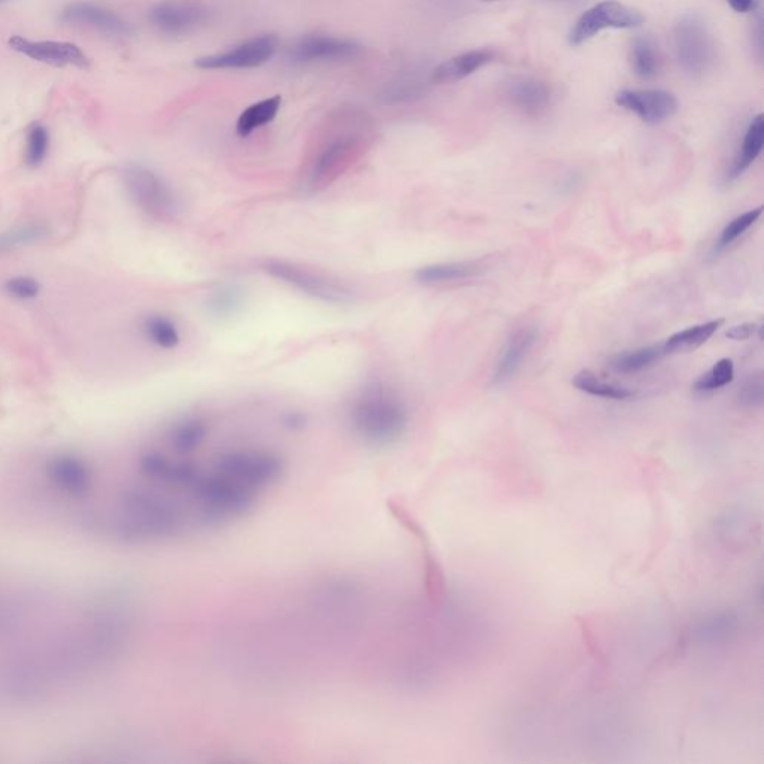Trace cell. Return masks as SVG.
Segmentation results:
<instances>
[{
	"instance_id": "e0dca14e",
	"label": "cell",
	"mask_w": 764,
	"mask_h": 764,
	"mask_svg": "<svg viewBox=\"0 0 764 764\" xmlns=\"http://www.w3.org/2000/svg\"><path fill=\"white\" fill-rule=\"evenodd\" d=\"M493 53L490 50H472L468 53L459 54L447 62L441 63L432 72V83L453 84L465 80L469 75L475 74L479 69L491 63Z\"/></svg>"
},
{
	"instance_id": "4fadbf2b",
	"label": "cell",
	"mask_w": 764,
	"mask_h": 764,
	"mask_svg": "<svg viewBox=\"0 0 764 764\" xmlns=\"http://www.w3.org/2000/svg\"><path fill=\"white\" fill-rule=\"evenodd\" d=\"M60 18L63 23L87 27L102 35L115 36V38L127 36L130 33V26L126 20L115 14L112 9L93 2L69 3L63 9Z\"/></svg>"
},
{
	"instance_id": "7402d4cb",
	"label": "cell",
	"mask_w": 764,
	"mask_h": 764,
	"mask_svg": "<svg viewBox=\"0 0 764 764\" xmlns=\"http://www.w3.org/2000/svg\"><path fill=\"white\" fill-rule=\"evenodd\" d=\"M723 323L724 320L720 318V320L706 321V323L696 324V326L687 327L681 332L673 333L668 341L663 342L666 354L696 350L700 345L706 344L723 326Z\"/></svg>"
},
{
	"instance_id": "83f0119b",
	"label": "cell",
	"mask_w": 764,
	"mask_h": 764,
	"mask_svg": "<svg viewBox=\"0 0 764 764\" xmlns=\"http://www.w3.org/2000/svg\"><path fill=\"white\" fill-rule=\"evenodd\" d=\"M47 235V227L36 223H27L6 230V232L0 233V254L18 250V248L27 247L30 244H38V242L44 241Z\"/></svg>"
},
{
	"instance_id": "e575fe53",
	"label": "cell",
	"mask_w": 764,
	"mask_h": 764,
	"mask_svg": "<svg viewBox=\"0 0 764 764\" xmlns=\"http://www.w3.org/2000/svg\"><path fill=\"white\" fill-rule=\"evenodd\" d=\"M727 3L733 11L747 14V12H753L759 8L760 0H727Z\"/></svg>"
},
{
	"instance_id": "44dd1931",
	"label": "cell",
	"mask_w": 764,
	"mask_h": 764,
	"mask_svg": "<svg viewBox=\"0 0 764 764\" xmlns=\"http://www.w3.org/2000/svg\"><path fill=\"white\" fill-rule=\"evenodd\" d=\"M281 103V96H274L248 106L236 121V133L241 138H247L260 127L268 126L280 112Z\"/></svg>"
},
{
	"instance_id": "277c9868",
	"label": "cell",
	"mask_w": 764,
	"mask_h": 764,
	"mask_svg": "<svg viewBox=\"0 0 764 764\" xmlns=\"http://www.w3.org/2000/svg\"><path fill=\"white\" fill-rule=\"evenodd\" d=\"M124 189L136 208L157 221L174 220L180 211V199L159 174L147 166L127 165L123 169Z\"/></svg>"
},
{
	"instance_id": "cb8c5ba5",
	"label": "cell",
	"mask_w": 764,
	"mask_h": 764,
	"mask_svg": "<svg viewBox=\"0 0 764 764\" xmlns=\"http://www.w3.org/2000/svg\"><path fill=\"white\" fill-rule=\"evenodd\" d=\"M573 387L590 396L602 397V399L627 400L635 396L636 391L623 385L614 384L602 380L599 375L591 371H581L573 377Z\"/></svg>"
},
{
	"instance_id": "5bb4252c",
	"label": "cell",
	"mask_w": 764,
	"mask_h": 764,
	"mask_svg": "<svg viewBox=\"0 0 764 764\" xmlns=\"http://www.w3.org/2000/svg\"><path fill=\"white\" fill-rule=\"evenodd\" d=\"M536 338H538V333L532 327H523V329L512 333L511 338L506 341L499 359H497L496 366H494L491 384H506L517 375L524 360L535 347Z\"/></svg>"
},
{
	"instance_id": "3957f363",
	"label": "cell",
	"mask_w": 764,
	"mask_h": 764,
	"mask_svg": "<svg viewBox=\"0 0 764 764\" xmlns=\"http://www.w3.org/2000/svg\"><path fill=\"white\" fill-rule=\"evenodd\" d=\"M260 269L268 277L286 286L326 303H348L354 299V291L344 281L308 268L302 263L283 259H266Z\"/></svg>"
},
{
	"instance_id": "4316f807",
	"label": "cell",
	"mask_w": 764,
	"mask_h": 764,
	"mask_svg": "<svg viewBox=\"0 0 764 764\" xmlns=\"http://www.w3.org/2000/svg\"><path fill=\"white\" fill-rule=\"evenodd\" d=\"M244 305V291L238 286H223L209 294L206 311L215 318H230Z\"/></svg>"
},
{
	"instance_id": "8d00e7d4",
	"label": "cell",
	"mask_w": 764,
	"mask_h": 764,
	"mask_svg": "<svg viewBox=\"0 0 764 764\" xmlns=\"http://www.w3.org/2000/svg\"><path fill=\"white\" fill-rule=\"evenodd\" d=\"M8 2V0H0V3Z\"/></svg>"
},
{
	"instance_id": "d590c367",
	"label": "cell",
	"mask_w": 764,
	"mask_h": 764,
	"mask_svg": "<svg viewBox=\"0 0 764 764\" xmlns=\"http://www.w3.org/2000/svg\"><path fill=\"white\" fill-rule=\"evenodd\" d=\"M484 2H496V0H484Z\"/></svg>"
},
{
	"instance_id": "f546056e",
	"label": "cell",
	"mask_w": 764,
	"mask_h": 764,
	"mask_svg": "<svg viewBox=\"0 0 764 764\" xmlns=\"http://www.w3.org/2000/svg\"><path fill=\"white\" fill-rule=\"evenodd\" d=\"M735 378V365L732 359H721L693 384L696 393H711L726 387Z\"/></svg>"
},
{
	"instance_id": "d4e9b609",
	"label": "cell",
	"mask_w": 764,
	"mask_h": 764,
	"mask_svg": "<svg viewBox=\"0 0 764 764\" xmlns=\"http://www.w3.org/2000/svg\"><path fill=\"white\" fill-rule=\"evenodd\" d=\"M632 66L633 72L641 80L651 81L657 78L662 69V60L653 39L648 36H639L633 41Z\"/></svg>"
},
{
	"instance_id": "6da1fadb",
	"label": "cell",
	"mask_w": 764,
	"mask_h": 764,
	"mask_svg": "<svg viewBox=\"0 0 764 764\" xmlns=\"http://www.w3.org/2000/svg\"><path fill=\"white\" fill-rule=\"evenodd\" d=\"M348 423L363 444L374 448L391 447L408 432V406L393 388L372 382L351 400Z\"/></svg>"
},
{
	"instance_id": "9a60e30c",
	"label": "cell",
	"mask_w": 764,
	"mask_h": 764,
	"mask_svg": "<svg viewBox=\"0 0 764 764\" xmlns=\"http://www.w3.org/2000/svg\"><path fill=\"white\" fill-rule=\"evenodd\" d=\"M48 477L63 493L81 496L92 487L93 474L84 460L69 454L54 457L48 463Z\"/></svg>"
},
{
	"instance_id": "836d02e7",
	"label": "cell",
	"mask_w": 764,
	"mask_h": 764,
	"mask_svg": "<svg viewBox=\"0 0 764 764\" xmlns=\"http://www.w3.org/2000/svg\"><path fill=\"white\" fill-rule=\"evenodd\" d=\"M759 326L756 323H742L738 326L730 327L726 332V336L733 341H747V339L753 338L754 333L757 332Z\"/></svg>"
},
{
	"instance_id": "1f68e13d",
	"label": "cell",
	"mask_w": 764,
	"mask_h": 764,
	"mask_svg": "<svg viewBox=\"0 0 764 764\" xmlns=\"http://www.w3.org/2000/svg\"><path fill=\"white\" fill-rule=\"evenodd\" d=\"M3 290H5L8 296L14 297V299L32 300L41 293V286H39L35 278L20 275V277L9 278L3 284Z\"/></svg>"
},
{
	"instance_id": "d6a6232c",
	"label": "cell",
	"mask_w": 764,
	"mask_h": 764,
	"mask_svg": "<svg viewBox=\"0 0 764 764\" xmlns=\"http://www.w3.org/2000/svg\"><path fill=\"white\" fill-rule=\"evenodd\" d=\"M763 377L754 374L748 377L738 391V402L745 408H759L763 405Z\"/></svg>"
},
{
	"instance_id": "ffe728a7",
	"label": "cell",
	"mask_w": 764,
	"mask_h": 764,
	"mask_svg": "<svg viewBox=\"0 0 764 764\" xmlns=\"http://www.w3.org/2000/svg\"><path fill=\"white\" fill-rule=\"evenodd\" d=\"M764 144V117L762 114L753 118L750 126H748L747 133L744 136V142H742L741 151H739L738 157L733 162L732 168H730L729 174H727V180L735 181L741 177L744 172L750 169V166L756 162L757 157L762 153Z\"/></svg>"
},
{
	"instance_id": "8fae6325",
	"label": "cell",
	"mask_w": 764,
	"mask_h": 764,
	"mask_svg": "<svg viewBox=\"0 0 764 764\" xmlns=\"http://www.w3.org/2000/svg\"><path fill=\"white\" fill-rule=\"evenodd\" d=\"M11 50L36 60V62L48 63L53 66H75L86 69L90 66V59L78 45L63 41H32L23 36H12L8 41Z\"/></svg>"
},
{
	"instance_id": "484cf974",
	"label": "cell",
	"mask_w": 764,
	"mask_h": 764,
	"mask_svg": "<svg viewBox=\"0 0 764 764\" xmlns=\"http://www.w3.org/2000/svg\"><path fill=\"white\" fill-rule=\"evenodd\" d=\"M142 330L145 338L162 348V350H174L180 345L181 333L174 320L162 314H151L142 321Z\"/></svg>"
},
{
	"instance_id": "2e32d148",
	"label": "cell",
	"mask_w": 764,
	"mask_h": 764,
	"mask_svg": "<svg viewBox=\"0 0 764 764\" xmlns=\"http://www.w3.org/2000/svg\"><path fill=\"white\" fill-rule=\"evenodd\" d=\"M484 271L478 262H445L423 266L415 272V281L421 286L436 287L444 284L472 280Z\"/></svg>"
},
{
	"instance_id": "ba28073f",
	"label": "cell",
	"mask_w": 764,
	"mask_h": 764,
	"mask_svg": "<svg viewBox=\"0 0 764 764\" xmlns=\"http://www.w3.org/2000/svg\"><path fill=\"white\" fill-rule=\"evenodd\" d=\"M280 41L275 35H262L248 39L221 53L199 57L194 62L196 68L205 71L215 69H251L259 68L277 54Z\"/></svg>"
},
{
	"instance_id": "ac0fdd59",
	"label": "cell",
	"mask_w": 764,
	"mask_h": 764,
	"mask_svg": "<svg viewBox=\"0 0 764 764\" xmlns=\"http://www.w3.org/2000/svg\"><path fill=\"white\" fill-rule=\"evenodd\" d=\"M508 96L514 106L527 115L544 112L551 103V89L536 78H517L509 84Z\"/></svg>"
},
{
	"instance_id": "4dcf8cb0",
	"label": "cell",
	"mask_w": 764,
	"mask_h": 764,
	"mask_svg": "<svg viewBox=\"0 0 764 764\" xmlns=\"http://www.w3.org/2000/svg\"><path fill=\"white\" fill-rule=\"evenodd\" d=\"M762 214L763 206H759V208L750 209V211L744 212V214L733 218V220L724 227L723 232H721L720 239H718L717 245H715V251L720 253V251L729 248L733 242L738 241L750 227H753V224L757 223V220L762 217Z\"/></svg>"
},
{
	"instance_id": "7c38bea8",
	"label": "cell",
	"mask_w": 764,
	"mask_h": 764,
	"mask_svg": "<svg viewBox=\"0 0 764 764\" xmlns=\"http://www.w3.org/2000/svg\"><path fill=\"white\" fill-rule=\"evenodd\" d=\"M615 103L647 124L669 120L678 109L676 97L665 90H621L615 95Z\"/></svg>"
},
{
	"instance_id": "7a4b0ae2",
	"label": "cell",
	"mask_w": 764,
	"mask_h": 764,
	"mask_svg": "<svg viewBox=\"0 0 764 764\" xmlns=\"http://www.w3.org/2000/svg\"><path fill=\"white\" fill-rule=\"evenodd\" d=\"M371 147L366 129H342L329 133L309 154L300 187L308 194L320 193L347 174Z\"/></svg>"
},
{
	"instance_id": "d6986e66",
	"label": "cell",
	"mask_w": 764,
	"mask_h": 764,
	"mask_svg": "<svg viewBox=\"0 0 764 764\" xmlns=\"http://www.w3.org/2000/svg\"><path fill=\"white\" fill-rule=\"evenodd\" d=\"M209 427L200 417H184L172 424L168 432L169 447L175 454L191 456L208 439Z\"/></svg>"
},
{
	"instance_id": "f1b7e54d",
	"label": "cell",
	"mask_w": 764,
	"mask_h": 764,
	"mask_svg": "<svg viewBox=\"0 0 764 764\" xmlns=\"http://www.w3.org/2000/svg\"><path fill=\"white\" fill-rule=\"evenodd\" d=\"M48 151H50V132L42 124H32L26 136V153H24L26 165L32 169L39 168L47 159Z\"/></svg>"
},
{
	"instance_id": "9c48e42d",
	"label": "cell",
	"mask_w": 764,
	"mask_h": 764,
	"mask_svg": "<svg viewBox=\"0 0 764 764\" xmlns=\"http://www.w3.org/2000/svg\"><path fill=\"white\" fill-rule=\"evenodd\" d=\"M148 18L163 35L183 36L208 23L209 9L200 0H162Z\"/></svg>"
},
{
	"instance_id": "8992f818",
	"label": "cell",
	"mask_w": 764,
	"mask_h": 764,
	"mask_svg": "<svg viewBox=\"0 0 764 764\" xmlns=\"http://www.w3.org/2000/svg\"><path fill=\"white\" fill-rule=\"evenodd\" d=\"M673 47L679 66L691 77H703L714 65V41L708 26L699 15H685L676 24Z\"/></svg>"
},
{
	"instance_id": "5b68a950",
	"label": "cell",
	"mask_w": 764,
	"mask_h": 764,
	"mask_svg": "<svg viewBox=\"0 0 764 764\" xmlns=\"http://www.w3.org/2000/svg\"><path fill=\"white\" fill-rule=\"evenodd\" d=\"M51 682L50 670L41 657H12L0 666V696L14 705L41 702Z\"/></svg>"
},
{
	"instance_id": "52a82bcc",
	"label": "cell",
	"mask_w": 764,
	"mask_h": 764,
	"mask_svg": "<svg viewBox=\"0 0 764 764\" xmlns=\"http://www.w3.org/2000/svg\"><path fill=\"white\" fill-rule=\"evenodd\" d=\"M644 21V14L638 9L615 0H605L591 6L575 21L569 33V42L571 45H581L602 30L633 29Z\"/></svg>"
},
{
	"instance_id": "30bf717a",
	"label": "cell",
	"mask_w": 764,
	"mask_h": 764,
	"mask_svg": "<svg viewBox=\"0 0 764 764\" xmlns=\"http://www.w3.org/2000/svg\"><path fill=\"white\" fill-rule=\"evenodd\" d=\"M362 53V45L353 39L332 35H308L290 45L287 57L297 65L311 63L341 62L354 59Z\"/></svg>"
},
{
	"instance_id": "603a6c76",
	"label": "cell",
	"mask_w": 764,
	"mask_h": 764,
	"mask_svg": "<svg viewBox=\"0 0 764 764\" xmlns=\"http://www.w3.org/2000/svg\"><path fill=\"white\" fill-rule=\"evenodd\" d=\"M668 356L663 344L648 345L632 351H623L611 359V368L618 374H638L651 368L662 357Z\"/></svg>"
}]
</instances>
